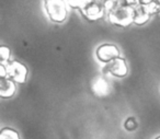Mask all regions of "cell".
<instances>
[{"mask_svg":"<svg viewBox=\"0 0 160 139\" xmlns=\"http://www.w3.org/2000/svg\"><path fill=\"white\" fill-rule=\"evenodd\" d=\"M92 92L97 97H105L109 93V84L103 78H97L91 84Z\"/></svg>","mask_w":160,"mask_h":139,"instance_id":"ba28073f","label":"cell"},{"mask_svg":"<svg viewBox=\"0 0 160 139\" xmlns=\"http://www.w3.org/2000/svg\"><path fill=\"white\" fill-rule=\"evenodd\" d=\"M44 8L53 22L62 23L67 19L68 11L65 0H44Z\"/></svg>","mask_w":160,"mask_h":139,"instance_id":"3957f363","label":"cell"},{"mask_svg":"<svg viewBox=\"0 0 160 139\" xmlns=\"http://www.w3.org/2000/svg\"><path fill=\"white\" fill-rule=\"evenodd\" d=\"M151 14L146 10V8L142 5H138L135 8V13H134V23L136 25H144L150 19Z\"/></svg>","mask_w":160,"mask_h":139,"instance_id":"9c48e42d","label":"cell"},{"mask_svg":"<svg viewBox=\"0 0 160 139\" xmlns=\"http://www.w3.org/2000/svg\"><path fill=\"white\" fill-rule=\"evenodd\" d=\"M134 13H135V8L125 5L121 0L120 3L108 11V20L116 27H127L132 23H134Z\"/></svg>","mask_w":160,"mask_h":139,"instance_id":"6da1fadb","label":"cell"},{"mask_svg":"<svg viewBox=\"0 0 160 139\" xmlns=\"http://www.w3.org/2000/svg\"><path fill=\"white\" fill-rule=\"evenodd\" d=\"M122 2L132 7H137L138 5H140V0H122Z\"/></svg>","mask_w":160,"mask_h":139,"instance_id":"9a60e30c","label":"cell"},{"mask_svg":"<svg viewBox=\"0 0 160 139\" xmlns=\"http://www.w3.org/2000/svg\"><path fill=\"white\" fill-rule=\"evenodd\" d=\"M159 1H160V0H159Z\"/></svg>","mask_w":160,"mask_h":139,"instance_id":"e0dca14e","label":"cell"},{"mask_svg":"<svg viewBox=\"0 0 160 139\" xmlns=\"http://www.w3.org/2000/svg\"><path fill=\"white\" fill-rule=\"evenodd\" d=\"M0 138L1 139H6V138H13V139H19L20 136H19L18 132H16L14 129L9 127H5L1 129L0 132Z\"/></svg>","mask_w":160,"mask_h":139,"instance_id":"30bf717a","label":"cell"},{"mask_svg":"<svg viewBox=\"0 0 160 139\" xmlns=\"http://www.w3.org/2000/svg\"><path fill=\"white\" fill-rule=\"evenodd\" d=\"M86 1H87V0H67L69 7L72 8V9H78V10L82 7V5Z\"/></svg>","mask_w":160,"mask_h":139,"instance_id":"4fadbf2b","label":"cell"},{"mask_svg":"<svg viewBox=\"0 0 160 139\" xmlns=\"http://www.w3.org/2000/svg\"><path fill=\"white\" fill-rule=\"evenodd\" d=\"M102 72L104 75H110L114 76L116 78H124L128 73V67H127L126 60L123 57H118L115 59L111 60V62H107L105 66L103 67Z\"/></svg>","mask_w":160,"mask_h":139,"instance_id":"277c9868","label":"cell"},{"mask_svg":"<svg viewBox=\"0 0 160 139\" xmlns=\"http://www.w3.org/2000/svg\"><path fill=\"white\" fill-rule=\"evenodd\" d=\"M138 127V123L136 121L135 117L131 116V117H127L124 122V128L127 130V132H134L136 128Z\"/></svg>","mask_w":160,"mask_h":139,"instance_id":"8fae6325","label":"cell"},{"mask_svg":"<svg viewBox=\"0 0 160 139\" xmlns=\"http://www.w3.org/2000/svg\"><path fill=\"white\" fill-rule=\"evenodd\" d=\"M96 55H97V58H98L101 62L107 64V62L120 57L121 52H120V49L118 48L116 45L103 44L98 47V49H97V52H96Z\"/></svg>","mask_w":160,"mask_h":139,"instance_id":"8992f818","label":"cell"},{"mask_svg":"<svg viewBox=\"0 0 160 139\" xmlns=\"http://www.w3.org/2000/svg\"><path fill=\"white\" fill-rule=\"evenodd\" d=\"M16 82L9 77L0 79V97L2 99H9L13 97L16 93Z\"/></svg>","mask_w":160,"mask_h":139,"instance_id":"52a82bcc","label":"cell"},{"mask_svg":"<svg viewBox=\"0 0 160 139\" xmlns=\"http://www.w3.org/2000/svg\"><path fill=\"white\" fill-rule=\"evenodd\" d=\"M8 77L17 83H23L28 78V68L20 62H11L8 65Z\"/></svg>","mask_w":160,"mask_h":139,"instance_id":"5b68a950","label":"cell"},{"mask_svg":"<svg viewBox=\"0 0 160 139\" xmlns=\"http://www.w3.org/2000/svg\"><path fill=\"white\" fill-rule=\"evenodd\" d=\"M11 52H10L9 47L7 46H1L0 47V57H1V62H5L6 60H9Z\"/></svg>","mask_w":160,"mask_h":139,"instance_id":"7c38bea8","label":"cell"},{"mask_svg":"<svg viewBox=\"0 0 160 139\" xmlns=\"http://www.w3.org/2000/svg\"><path fill=\"white\" fill-rule=\"evenodd\" d=\"M8 77V67H6V65L1 64L0 65V78H7Z\"/></svg>","mask_w":160,"mask_h":139,"instance_id":"5bb4252c","label":"cell"},{"mask_svg":"<svg viewBox=\"0 0 160 139\" xmlns=\"http://www.w3.org/2000/svg\"><path fill=\"white\" fill-rule=\"evenodd\" d=\"M79 11L89 22L102 20L105 14H108V10L102 0H87L79 9Z\"/></svg>","mask_w":160,"mask_h":139,"instance_id":"7a4b0ae2","label":"cell"},{"mask_svg":"<svg viewBox=\"0 0 160 139\" xmlns=\"http://www.w3.org/2000/svg\"><path fill=\"white\" fill-rule=\"evenodd\" d=\"M157 139H160V136H158V137H157Z\"/></svg>","mask_w":160,"mask_h":139,"instance_id":"2e32d148","label":"cell"}]
</instances>
